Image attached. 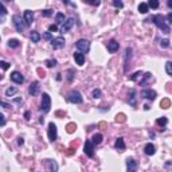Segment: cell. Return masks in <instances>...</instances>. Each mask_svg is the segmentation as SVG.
I'll return each mask as SVG.
<instances>
[{
  "instance_id": "ac0fdd59",
  "label": "cell",
  "mask_w": 172,
  "mask_h": 172,
  "mask_svg": "<svg viewBox=\"0 0 172 172\" xmlns=\"http://www.w3.org/2000/svg\"><path fill=\"white\" fill-rule=\"evenodd\" d=\"M46 165H47V169L49 172H55L58 169V164L53 160H46Z\"/></svg>"
},
{
  "instance_id": "30bf717a",
  "label": "cell",
  "mask_w": 172,
  "mask_h": 172,
  "mask_svg": "<svg viewBox=\"0 0 172 172\" xmlns=\"http://www.w3.org/2000/svg\"><path fill=\"white\" fill-rule=\"evenodd\" d=\"M51 46H53L54 50H59L62 49L63 46H65V39L62 38V36H58V38H55V39L51 40Z\"/></svg>"
},
{
  "instance_id": "603a6c76",
  "label": "cell",
  "mask_w": 172,
  "mask_h": 172,
  "mask_svg": "<svg viewBox=\"0 0 172 172\" xmlns=\"http://www.w3.org/2000/svg\"><path fill=\"white\" fill-rule=\"evenodd\" d=\"M30 39L34 42V43H36V42H39L40 40V35H39V32H36V31H32L30 34Z\"/></svg>"
},
{
  "instance_id": "f1b7e54d",
  "label": "cell",
  "mask_w": 172,
  "mask_h": 172,
  "mask_svg": "<svg viewBox=\"0 0 172 172\" xmlns=\"http://www.w3.org/2000/svg\"><path fill=\"white\" fill-rule=\"evenodd\" d=\"M156 122H157V125H160V126H165L168 122V120H167V117H160V118H157Z\"/></svg>"
},
{
  "instance_id": "ffe728a7",
  "label": "cell",
  "mask_w": 172,
  "mask_h": 172,
  "mask_svg": "<svg viewBox=\"0 0 172 172\" xmlns=\"http://www.w3.org/2000/svg\"><path fill=\"white\" fill-rule=\"evenodd\" d=\"M144 152H145L148 156H152V155H155V152H156V148H155L153 144L148 143V144L145 145V148H144Z\"/></svg>"
},
{
  "instance_id": "83f0119b",
  "label": "cell",
  "mask_w": 172,
  "mask_h": 172,
  "mask_svg": "<svg viewBox=\"0 0 172 172\" xmlns=\"http://www.w3.org/2000/svg\"><path fill=\"white\" fill-rule=\"evenodd\" d=\"M16 92H18V89L16 88H8L7 90H5V96H7V97H11V96H13Z\"/></svg>"
},
{
  "instance_id": "b9f144b4",
  "label": "cell",
  "mask_w": 172,
  "mask_h": 172,
  "mask_svg": "<svg viewBox=\"0 0 172 172\" xmlns=\"http://www.w3.org/2000/svg\"><path fill=\"white\" fill-rule=\"evenodd\" d=\"M74 128H75L74 124H70V125L67 126V132H69V133H73V132H74Z\"/></svg>"
},
{
  "instance_id": "f5cc1de1",
  "label": "cell",
  "mask_w": 172,
  "mask_h": 172,
  "mask_svg": "<svg viewBox=\"0 0 172 172\" xmlns=\"http://www.w3.org/2000/svg\"><path fill=\"white\" fill-rule=\"evenodd\" d=\"M0 39H1V38H0Z\"/></svg>"
},
{
  "instance_id": "bcb514c9",
  "label": "cell",
  "mask_w": 172,
  "mask_h": 172,
  "mask_svg": "<svg viewBox=\"0 0 172 172\" xmlns=\"http://www.w3.org/2000/svg\"><path fill=\"white\" fill-rule=\"evenodd\" d=\"M139 75H141V73H140V71H137V73H135V74L132 75V77H131V80L132 81H135L137 78V77H139Z\"/></svg>"
},
{
  "instance_id": "c3c4849f",
  "label": "cell",
  "mask_w": 172,
  "mask_h": 172,
  "mask_svg": "<svg viewBox=\"0 0 172 172\" xmlns=\"http://www.w3.org/2000/svg\"><path fill=\"white\" fill-rule=\"evenodd\" d=\"M4 20H5V15H1V13H0V23H4Z\"/></svg>"
},
{
  "instance_id": "e0dca14e",
  "label": "cell",
  "mask_w": 172,
  "mask_h": 172,
  "mask_svg": "<svg viewBox=\"0 0 172 172\" xmlns=\"http://www.w3.org/2000/svg\"><path fill=\"white\" fill-rule=\"evenodd\" d=\"M131 57H132V49L128 47L125 50V59H124V63H125V71L128 70V62L131 61Z\"/></svg>"
},
{
  "instance_id": "2e32d148",
  "label": "cell",
  "mask_w": 172,
  "mask_h": 172,
  "mask_svg": "<svg viewBox=\"0 0 172 172\" xmlns=\"http://www.w3.org/2000/svg\"><path fill=\"white\" fill-rule=\"evenodd\" d=\"M38 92H39V82L38 81L31 82L30 88H28V93H30L31 96H35V94H38Z\"/></svg>"
},
{
  "instance_id": "52a82bcc",
  "label": "cell",
  "mask_w": 172,
  "mask_h": 172,
  "mask_svg": "<svg viewBox=\"0 0 172 172\" xmlns=\"http://www.w3.org/2000/svg\"><path fill=\"white\" fill-rule=\"evenodd\" d=\"M137 168H139V164L133 157H129L126 159V171L128 172H137Z\"/></svg>"
},
{
  "instance_id": "f546056e",
  "label": "cell",
  "mask_w": 172,
  "mask_h": 172,
  "mask_svg": "<svg viewBox=\"0 0 172 172\" xmlns=\"http://www.w3.org/2000/svg\"><path fill=\"white\" fill-rule=\"evenodd\" d=\"M147 5H148V8L151 7V8H155V9H156V8H159V1H157V0H151V1H149V3H148Z\"/></svg>"
},
{
  "instance_id": "cb8c5ba5",
  "label": "cell",
  "mask_w": 172,
  "mask_h": 172,
  "mask_svg": "<svg viewBox=\"0 0 172 172\" xmlns=\"http://www.w3.org/2000/svg\"><path fill=\"white\" fill-rule=\"evenodd\" d=\"M143 77H144V78L140 81V85H141V86H145L147 82H148V81L152 78V74H151V73H145V74L143 75Z\"/></svg>"
},
{
  "instance_id": "9c48e42d",
  "label": "cell",
  "mask_w": 172,
  "mask_h": 172,
  "mask_svg": "<svg viewBox=\"0 0 172 172\" xmlns=\"http://www.w3.org/2000/svg\"><path fill=\"white\" fill-rule=\"evenodd\" d=\"M84 151H85V153H86V156H89V157L94 156V145H93V143L90 140H86V143H85V145H84Z\"/></svg>"
},
{
  "instance_id": "7c38bea8",
  "label": "cell",
  "mask_w": 172,
  "mask_h": 172,
  "mask_svg": "<svg viewBox=\"0 0 172 172\" xmlns=\"http://www.w3.org/2000/svg\"><path fill=\"white\" fill-rule=\"evenodd\" d=\"M23 20H24V24H26V26H30L31 23H32V20H34V12L30 11V9L24 11V18H23Z\"/></svg>"
},
{
  "instance_id": "6da1fadb",
  "label": "cell",
  "mask_w": 172,
  "mask_h": 172,
  "mask_svg": "<svg viewBox=\"0 0 172 172\" xmlns=\"http://www.w3.org/2000/svg\"><path fill=\"white\" fill-rule=\"evenodd\" d=\"M152 22L157 26V28H160V30L163 31L164 34H169L171 32V28H169V24H168L167 22H165V18H164L161 13H157V15H155V16H152V18H149L147 22Z\"/></svg>"
},
{
  "instance_id": "f907efd6",
  "label": "cell",
  "mask_w": 172,
  "mask_h": 172,
  "mask_svg": "<svg viewBox=\"0 0 172 172\" xmlns=\"http://www.w3.org/2000/svg\"><path fill=\"white\" fill-rule=\"evenodd\" d=\"M24 117H26V120H30V113H28V112H26V114H24Z\"/></svg>"
},
{
  "instance_id": "681fc988",
  "label": "cell",
  "mask_w": 172,
  "mask_h": 172,
  "mask_svg": "<svg viewBox=\"0 0 172 172\" xmlns=\"http://www.w3.org/2000/svg\"><path fill=\"white\" fill-rule=\"evenodd\" d=\"M23 143H24V140H23L22 137H19V139H18V144H19V145H22Z\"/></svg>"
},
{
  "instance_id": "8d00e7d4",
  "label": "cell",
  "mask_w": 172,
  "mask_h": 172,
  "mask_svg": "<svg viewBox=\"0 0 172 172\" xmlns=\"http://www.w3.org/2000/svg\"><path fill=\"white\" fill-rule=\"evenodd\" d=\"M0 13H1V15H7V8L4 7L3 3H0Z\"/></svg>"
},
{
  "instance_id": "f35d334b",
  "label": "cell",
  "mask_w": 172,
  "mask_h": 172,
  "mask_svg": "<svg viewBox=\"0 0 172 172\" xmlns=\"http://www.w3.org/2000/svg\"><path fill=\"white\" fill-rule=\"evenodd\" d=\"M0 67H3L4 70H8V67H9V63H7V62H0Z\"/></svg>"
},
{
  "instance_id": "4316f807",
  "label": "cell",
  "mask_w": 172,
  "mask_h": 172,
  "mask_svg": "<svg viewBox=\"0 0 172 172\" xmlns=\"http://www.w3.org/2000/svg\"><path fill=\"white\" fill-rule=\"evenodd\" d=\"M148 5H147V3H140V5H139V12L141 13H147L148 12Z\"/></svg>"
},
{
  "instance_id": "ab89813d",
  "label": "cell",
  "mask_w": 172,
  "mask_h": 172,
  "mask_svg": "<svg viewBox=\"0 0 172 172\" xmlns=\"http://www.w3.org/2000/svg\"><path fill=\"white\" fill-rule=\"evenodd\" d=\"M49 31H50V32H57V31H58L57 24H51V26L49 27Z\"/></svg>"
},
{
  "instance_id": "74e56055",
  "label": "cell",
  "mask_w": 172,
  "mask_h": 172,
  "mask_svg": "<svg viewBox=\"0 0 172 172\" xmlns=\"http://www.w3.org/2000/svg\"><path fill=\"white\" fill-rule=\"evenodd\" d=\"M51 38H53L51 32H44V34H43V39H46V40H51Z\"/></svg>"
},
{
  "instance_id": "f6af8a7d",
  "label": "cell",
  "mask_w": 172,
  "mask_h": 172,
  "mask_svg": "<svg viewBox=\"0 0 172 172\" xmlns=\"http://www.w3.org/2000/svg\"><path fill=\"white\" fill-rule=\"evenodd\" d=\"M85 3H89V4H92V5H100L101 4L100 0H97V1H85Z\"/></svg>"
},
{
  "instance_id": "5b68a950",
  "label": "cell",
  "mask_w": 172,
  "mask_h": 172,
  "mask_svg": "<svg viewBox=\"0 0 172 172\" xmlns=\"http://www.w3.org/2000/svg\"><path fill=\"white\" fill-rule=\"evenodd\" d=\"M69 101L73 102V104H82L84 102V98H82V94L77 90H71L69 93Z\"/></svg>"
},
{
  "instance_id": "7bdbcfd3",
  "label": "cell",
  "mask_w": 172,
  "mask_h": 172,
  "mask_svg": "<svg viewBox=\"0 0 172 172\" xmlns=\"http://www.w3.org/2000/svg\"><path fill=\"white\" fill-rule=\"evenodd\" d=\"M3 125H5V118H4V116L0 113V126H3Z\"/></svg>"
},
{
  "instance_id": "1f68e13d",
  "label": "cell",
  "mask_w": 172,
  "mask_h": 172,
  "mask_svg": "<svg viewBox=\"0 0 172 172\" xmlns=\"http://www.w3.org/2000/svg\"><path fill=\"white\" fill-rule=\"evenodd\" d=\"M160 46H161L163 49L169 47V40H168V39H161V40H160Z\"/></svg>"
},
{
  "instance_id": "44dd1931",
  "label": "cell",
  "mask_w": 172,
  "mask_h": 172,
  "mask_svg": "<svg viewBox=\"0 0 172 172\" xmlns=\"http://www.w3.org/2000/svg\"><path fill=\"white\" fill-rule=\"evenodd\" d=\"M114 145H116V148H117L118 151H121V152H124V151H125V148H126V147H125V143H124V139H122V137L117 139V141H116Z\"/></svg>"
},
{
  "instance_id": "5bb4252c",
  "label": "cell",
  "mask_w": 172,
  "mask_h": 172,
  "mask_svg": "<svg viewBox=\"0 0 172 172\" xmlns=\"http://www.w3.org/2000/svg\"><path fill=\"white\" fill-rule=\"evenodd\" d=\"M11 81H13L15 84H23L24 78L19 71H13V73H11Z\"/></svg>"
},
{
  "instance_id": "d4e9b609",
  "label": "cell",
  "mask_w": 172,
  "mask_h": 172,
  "mask_svg": "<svg viewBox=\"0 0 172 172\" xmlns=\"http://www.w3.org/2000/svg\"><path fill=\"white\" fill-rule=\"evenodd\" d=\"M20 46V42L19 39H9L8 40V47H12V49H16Z\"/></svg>"
},
{
  "instance_id": "d590c367",
  "label": "cell",
  "mask_w": 172,
  "mask_h": 172,
  "mask_svg": "<svg viewBox=\"0 0 172 172\" xmlns=\"http://www.w3.org/2000/svg\"><path fill=\"white\" fill-rule=\"evenodd\" d=\"M113 5L117 7V8H122V7H124L122 1H120V0H113Z\"/></svg>"
},
{
  "instance_id": "4dcf8cb0",
  "label": "cell",
  "mask_w": 172,
  "mask_h": 172,
  "mask_svg": "<svg viewBox=\"0 0 172 172\" xmlns=\"http://www.w3.org/2000/svg\"><path fill=\"white\" fill-rule=\"evenodd\" d=\"M165 71H167L168 75H172V62L171 61H168L165 63Z\"/></svg>"
},
{
  "instance_id": "3957f363",
  "label": "cell",
  "mask_w": 172,
  "mask_h": 172,
  "mask_svg": "<svg viewBox=\"0 0 172 172\" xmlns=\"http://www.w3.org/2000/svg\"><path fill=\"white\" fill-rule=\"evenodd\" d=\"M12 22H13V26H15L16 31L22 34L23 30H24V26H26V24L23 23L24 20L22 19V16H20V15H13V16H12Z\"/></svg>"
},
{
  "instance_id": "e575fe53",
  "label": "cell",
  "mask_w": 172,
  "mask_h": 172,
  "mask_svg": "<svg viewBox=\"0 0 172 172\" xmlns=\"http://www.w3.org/2000/svg\"><path fill=\"white\" fill-rule=\"evenodd\" d=\"M46 65H47V67H53L57 65V61H55V59H47V61H46Z\"/></svg>"
},
{
  "instance_id": "d6a6232c",
  "label": "cell",
  "mask_w": 172,
  "mask_h": 172,
  "mask_svg": "<svg viewBox=\"0 0 172 172\" xmlns=\"http://www.w3.org/2000/svg\"><path fill=\"white\" fill-rule=\"evenodd\" d=\"M92 96H93V98H100L101 97V90H100V89H94Z\"/></svg>"
},
{
  "instance_id": "4fadbf2b",
  "label": "cell",
  "mask_w": 172,
  "mask_h": 172,
  "mask_svg": "<svg viewBox=\"0 0 172 172\" xmlns=\"http://www.w3.org/2000/svg\"><path fill=\"white\" fill-rule=\"evenodd\" d=\"M74 61L78 66H82L85 63V54L80 53V51H75L74 53Z\"/></svg>"
},
{
  "instance_id": "484cf974",
  "label": "cell",
  "mask_w": 172,
  "mask_h": 172,
  "mask_svg": "<svg viewBox=\"0 0 172 172\" xmlns=\"http://www.w3.org/2000/svg\"><path fill=\"white\" fill-rule=\"evenodd\" d=\"M55 22H57V24H62V23L65 22V15L62 12H58L55 15Z\"/></svg>"
},
{
  "instance_id": "7a4b0ae2",
  "label": "cell",
  "mask_w": 172,
  "mask_h": 172,
  "mask_svg": "<svg viewBox=\"0 0 172 172\" xmlns=\"http://www.w3.org/2000/svg\"><path fill=\"white\" fill-rule=\"evenodd\" d=\"M50 108H51V98L47 93H43L42 94V104H40V110L47 113L50 112Z\"/></svg>"
},
{
  "instance_id": "8992f818",
  "label": "cell",
  "mask_w": 172,
  "mask_h": 172,
  "mask_svg": "<svg viewBox=\"0 0 172 172\" xmlns=\"http://www.w3.org/2000/svg\"><path fill=\"white\" fill-rule=\"evenodd\" d=\"M140 96H141L143 98H145V100H151V101H153L157 94H156V92L152 90V89H144V90H141Z\"/></svg>"
},
{
  "instance_id": "277c9868",
  "label": "cell",
  "mask_w": 172,
  "mask_h": 172,
  "mask_svg": "<svg viewBox=\"0 0 172 172\" xmlns=\"http://www.w3.org/2000/svg\"><path fill=\"white\" fill-rule=\"evenodd\" d=\"M75 47L78 49V51L80 53H88L89 49H90V43H89V40L86 39H80L77 40V43H75Z\"/></svg>"
},
{
  "instance_id": "60d3db41",
  "label": "cell",
  "mask_w": 172,
  "mask_h": 172,
  "mask_svg": "<svg viewBox=\"0 0 172 172\" xmlns=\"http://www.w3.org/2000/svg\"><path fill=\"white\" fill-rule=\"evenodd\" d=\"M160 105H161V108H164V109H167L168 106H169V101H168V100H165V101H163L161 104H160Z\"/></svg>"
},
{
  "instance_id": "9a60e30c",
  "label": "cell",
  "mask_w": 172,
  "mask_h": 172,
  "mask_svg": "<svg viewBox=\"0 0 172 172\" xmlns=\"http://www.w3.org/2000/svg\"><path fill=\"white\" fill-rule=\"evenodd\" d=\"M118 49H120V44L117 40H114V39L109 40V43H108V51H109V53H116Z\"/></svg>"
},
{
  "instance_id": "7dc6e473",
  "label": "cell",
  "mask_w": 172,
  "mask_h": 172,
  "mask_svg": "<svg viewBox=\"0 0 172 172\" xmlns=\"http://www.w3.org/2000/svg\"><path fill=\"white\" fill-rule=\"evenodd\" d=\"M0 105L3 106V108H5V109H9V108H11L9 104H5V102H3V101H0Z\"/></svg>"
},
{
  "instance_id": "ba28073f",
  "label": "cell",
  "mask_w": 172,
  "mask_h": 172,
  "mask_svg": "<svg viewBox=\"0 0 172 172\" xmlns=\"http://www.w3.org/2000/svg\"><path fill=\"white\" fill-rule=\"evenodd\" d=\"M57 125L54 122H50L49 124V140L50 141H55L57 140Z\"/></svg>"
},
{
  "instance_id": "7402d4cb",
  "label": "cell",
  "mask_w": 172,
  "mask_h": 172,
  "mask_svg": "<svg viewBox=\"0 0 172 172\" xmlns=\"http://www.w3.org/2000/svg\"><path fill=\"white\" fill-rule=\"evenodd\" d=\"M102 139H104V136H102L101 133H96V135L93 136V139H92L93 145H98V144H101V143H102Z\"/></svg>"
},
{
  "instance_id": "8fae6325",
  "label": "cell",
  "mask_w": 172,
  "mask_h": 172,
  "mask_svg": "<svg viewBox=\"0 0 172 172\" xmlns=\"http://www.w3.org/2000/svg\"><path fill=\"white\" fill-rule=\"evenodd\" d=\"M74 18H69V19H66L65 22H63V26H62V28H61V32H67V31L70 30L71 27L74 26Z\"/></svg>"
},
{
  "instance_id": "836d02e7",
  "label": "cell",
  "mask_w": 172,
  "mask_h": 172,
  "mask_svg": "<svg viewBox=\"0 0 172 172\" xmlns=\"http://www.w3.org/2000/svg\"><path fill=\"white\" fill-rule=\"evenodd\" d=\"M53 13H54V12L51 11V9H44V11H42V15H43L44 18H50Z\"/></svg>"
},
{
  "instance_id": "d6986e66",
  "label": "cell",
  "mask_w": 172,
  "mask_h": 172,
  "mask_svg": "<svg viewBox=\"0 0 172 172\" xmlns=\"http://www.w3.org/2000/svg\"><path fill=\"white\" fill-rule=\"evenodd\" d=\"M136 92H135V89H131L129 90V104L133 106V108H136L137 104H136Z\"/></svg>"
},
{
  "instance_id": "816d5d0a",
  "label": "cell",
  "mask_w": 172,
  "mask_h": 172,
  "mask_svg": "<svg viewBox=\"0 0 172 172\" xmlns=\"http://www.w3.org/2000/svg\"><path fill=\"white\" fill-rule=\"evenodd\" d=\"M13 101H15V102H18V104H20V102H22V98H15Z\"/></svg>"
},
{
  "instance_id": "ee69618b",
  "label": "cell",
  "mask_w": 172,
  "mask_h": 172,
  "mask_svg": "<svg viewBox=\"0 0 172 172\" xmlns=\"http://www.w3.org/2000/svg\"><path fill=\"white\" fill-rule=\"evenodd\" d=\"M165 22H167L168 24H171V23H172V12H169L167 15V20H165Z\"/></svg>"
}]
</instances>
